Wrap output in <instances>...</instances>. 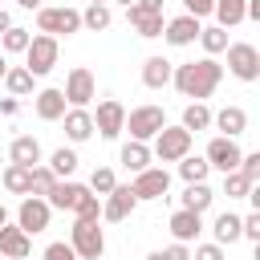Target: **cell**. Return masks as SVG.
<instances>
[{
  "instance_id": "1",
  "label": "cell",
  "mask_w": 260,
  "mask_h": 260,
  "mask_svg": "<svg viewBox=\"0 0 260 260\" xmlns=\"http://www.w3.org/2000/svg\"><path fill=\"white\" fill-rule=\"evenodd\" d=\"M219 81H223V65H219L215 57H199V61L175 65V73H171V85H175L183 98H195V102L211 98Z\"/></svg>"
},
{
  "instance_id": "13",
  "label": "cell",
  "mask_w": 260,
  "mask_h": 260,
  "mask_svg": "<svg viewBox=\"0 0 260 260\" xmlns=\"http://www.w3.org/2000/svg\"><path fill=\"white\" fill-rule=\"evenodd\" d=\"M138 207V199H134V191H130V183L122 187V183H114V191L110 195H102V219H110V223H122V219H130V211Z\"/></svg>"
},
{
  "instance_id": "3",
  "label": "cell",
  "mask_w": 260,
  "mask_h": 260,
  "mask_svg": "<svg viewBox=\"0 0 260 260\" xmlns=\"http://www.w3.org/2000/svg\"><path fill=\"white\" fill-rule=\"evenodd\" d=\"M57 53H61L57 37H49V32H37V37L28 41V49H24V69H28L32 77H45V73H53V65H57Z\"/></svg>"
},
{
  "instance_id": "22",
  "label": "cell",
  "mask_w": 260,
  "mask_h": 260,
  "mask_svg": "<svg viewBox=\"0 0 260 260\" xmlns=\"http://www.w3.org/2000/svg\"><path fill=\"white\" fill-rule=\"evenodd\" d=\"M171 73H175V65H171L167 57H146V61H142V85H146V89L171 85Z\"/></svg>"
},
{
  "instance_id": "39",
  "label": "cell",
  "mask_w": 260,
  "mask_h": 260,
  "mask_svg": "<svg viewBox=\"0 0 260 260\" xmlns=\"http://www.w3.org/2000/svg\"><path fill=\"white\" fill-rule=\"evenodd\" d=\"M114 183H118V179H114V171H110V167H98V171L89 175V191H93V195H110V191H114Z\"/></svg>"
},
{
  "instance_id": "8",
  "label": "cell",
  "mask_w": 260,
  "mask_h": 260,
  "mask_svg": "<svg viewBox=\"0 0 260 260\" xmlns=\"http://www.w3.org/2000/svg\"><path fill=\"white\" fill-rule=\"evenodd\" d=\"M49 219H53V207H49V199H45V195H24V199H20V207H16V223H20L28 236L45 232V228H49Z\"/></svg>"
},
{
  "instance_id": "25",
  "label": "cell",
  "mask_w": 260,
  "mask_h": 260,
  "mask_svg": "<svg viewBox=\"0 0 260 260\" xmlns=\"http://www.w3.org/2000/svg\"><path fill=\"white\" fill-rule=\"evenodd\" d=\"M211 199H215V191L207 187V183H187V191H183V199H179V207H187V211H207L211 207Z\"/></svg>"
},
{
  "instance_id": "28",
  "label": "cell",
  "mask_w": 260,
  "mask_h": 260,
  "mask_svg": "<svg viewBox=\"0 0 260 260\" xmlns=\"http://www.w3.org/2000/svg\"><path fill=\"white\" fill-rule=\"evenodd\" d=\"M28 171H32V167H20V162H8V167H4V175H0V183H4V191H8V195H28Z\"/></svg>"
},
{
  "instance_id": "31",
  "label": "cell",
  "mask_w": 260,
  "mask_h": 260,
  "mask_svg": "<svg viewBox=\"0 0 260 260\" xmlns=\"http://www.w3.org/2000/svg\"><path fill=\"white\" fill-rule=\"evenodd\" d=\"M183 130H191V134L211 130V110H207L203 102H191V106L183 110Z\"/></svg>"
},
{
  "instance_id": "49",
  "label": "cell",
  "mask_w": 260,
  "mask_h": 260,
  "mask_svg": "<svg viewBox=\"0 0 260 260\" xmlns=\"http://www.w3.org/2000/svg\"><path fill=\"white\" fill-rule=\"evenodd\" d=\"M146 260H171V256H167V248H162V252H150Z\"/></svg>"
},
{
  "instance_id": "7",
  "label": "cell",
  "mask_w": 260,
  "mask_h": 260,
  "mask_svg": "<svg viewBox=\"0 0 260 260\" xmlns=\"http://www.w3.org/2000/svg\"><path fill=\"white\" fill-rule=\"evenodd\" d=\"M162 126H167L162 106H138V110H130L126 122H122V130H130V138H138V142H150Z\"/></svg>"
},
{
  "instance_id": "51",
  "label": "cell",
  "mask_w": 260,
  "mask_h": 260,
  "mask_svg": "<svg viewBox=\"0 0 260 260\" xmlns=\"http://www.w3.org/2000/svg\"><path fill=\"white\" fill-rule=\"evenodd\" d=\"M0 223H8V207L4 203H0Z\"/></svg>"
},
{
  "instance_id": "37",
  "label": "cell",
  "mask_w": 260,
  "mask_h": 260,
  "mask_svg": "<svg viewBox=\"0 0 260 260\" xmlns=\"http://www.w3.org/2000/svg\"><path fill=\"white\" fill-rule=\"evenodd\" d=\"M28 41H32V32L28 28H8V32H0V45H4V53H24L28 49Z\"/></svg>"
},
{
  "instance_id": "41",
  "label": "cell",
  "mask_w": 260,
  "mask_h": 260,
  "mask_svg": "<svg viewBox=\"0 0 260 260\" xmlns=\"http://www.w3.org/2000/svg\"><path fill=\"white\" fill-rule=\"evenodd\" d=\"M191 260H228L223 256V244H195V252H191Z\"/></svg>"
},
{
  "instance_id": "12",
  "label": "cell",
  "mask_w": 260,
  "mask_h": 260,
  "mask_svg": "<svg viewBox=\"0 0 260 260\" xmlns=\"http://www.w3.org/2000/svg\"><path fill=\"white\" fill-rule=\"evenodd\" d=\"M122 122H126V106L114 102V98H102L98 110H93V130L102 138H118L122 134Z\"/></svg>"
},
{
  "instance_id": "52",
  "label": "cell",
  "mask_w": 260,
  "mask_h": 260,
  "mask_svg": "<svg viewBox=\"0 0 260 260\" xmlns=\"http://www.w3.org/2000/svg\"><path fill=\"white\" fill-rule=\"evenodd\" d=\"M118 4H126V8H130V4H134V0H118Z\"/></svg>"
},
{
  "instance_id": "2",
  "label": "cell",
  "mask_w": 260,
  "mask_h": 260,
  "mask_svg": "<svg viewBox=\"0 0 260 260\" xmlns=\"http://www.w3.org/2000/svg\"><path fill=\"white\" fill-rule=\"evenodd\" d=\"M69 244H73L77 260H102V252H106V236H102L98 219H73Z\"/></svg>"
},
{
  "instance_id": "18",
  "label": "cell",
  "mask_w": 260,
  "mask_h": 260,
  "mask_svg": "<svg viewBox=\"0 0 260 260\" xmlns=\"http://www.w3.org/2000/svg\"><path fill=\"white\" fill-rule=\"evenodd\" d=\"M167 228H171V236H175L179 244H191V240L203 232V215H199V211H187V207H179V211L171 215V223H167Z\"/></svg>"
},
{
  "instance_id": "14",
  "label": "cell",
  "mask_w": 260,
  "mask_h": 260,
  "mask_svg": "<svg viewBox=\"0 0 260 260\" xmlns=\"http://www.w3.org/2000/svg\"><path fill=\"white\" fill-rule=\"evenodd\" d=\"M240 154H244V150L236 146V138L219 134V138H211V142H207V154H203V158H207V167H215V171H223V175H228V171H236V167H240Z\"/></svg>"
},
{
  "instance_id": "33",
  "label": "cell",
  "mask_w": 260,
  "mask_h": 260,
  "mask_svg": "<svg viewBox=\"0 0 260 260\" xmlns=\"http://www.w3.org/2000/svg\"><path fill=\"white\" fill-rule=\"evenodd\" d=\"M49 171H53L57 179H69V175L77 171V154H73L69 146H57V150L49 154Z\"/></svg>"
},
{
  "instance_id": "38",
  "label": "cell",
  "mask_w": 260,
  "mask_h": 260,
  "mask_svg": "<svg viewBox=\"0 0 260 260\" xmlns=\"http://www.w3.org/2000/svg\"><path fill=\"white\" fill-rule=\"evenodd\" d=\"M248 191H252V179H244L240 171H228L223 175V195L228 199H248Z\"/></svg>"
},
{
  "instance_id": "4",
  "label": "cell",
  "mask_w": 260,
  "mask_h": 260,
  "mask_svg": "<svg viewBox=\"0 0 260 260\" xmlns=\"http://www.w3.org/2000/svg\"><path fill=\"white\" fill-rule=\"evenodd\" d=\"M191 142H195V134L191 130H183V126H162L158 134H154V158L158 162H179L183 154H191Z\"/></svg>"
},
{
  "instance_id": "6",
  "label": "cell",
  "mask_w": 260,
  "mask_h": 260,
  "mask_svg": "<svg viewBox=\"0 0 260 260\" xmlns=\"http://www.w3.org/2000/svg\"><path fill=\"white\" fill-rule=\"evenodd\" d=\"M223 53H228L232 77H240V81H256V77H260V49H256L252 41H232Z\"/></svg>"
},
{
  "instance_id": "43",
  "label": "cell",
  "mask_w": 260,
  "mask_h": 260,
  "mask_svg": "<svg viewBox=\"0 0 260 260\" xmlns=\"http://www.w3.org/2000/svg\"><path fill=\"white\" fill-rule=\"evenodd\" d=\"M211 4H215V0H183V8H187L191 16H199V20L211 16Z\"/></svg>"
},
{
  "instance_id": "40",
  "label": "cell",
  "mask_w": 260,
  "mask_h": 260,
  "mask_svg": "<svg viewBox=\"0 0 260 260\" xmlns=\"http://www.w3.org/2000/svg\"><path fill=\"white\" fill-rule=\"evenodd\" d=\"M236 171H240L244 179H252V183H256V179H260V150H252V154H240V167H236Z\"/></svg>"
},
{
  "instance_id": "30",
  "label": "cell",
  "mask_w": 260,
  "mask_h": 260,
  "mask_svg": "<svg viewBox=\"0 0 260 260\" xmlns=\"http://www.w3.org/2000/svg\"><path fill=\"white\" fill-rule=\"evenodd\" d=\"M32 81H37V77H32L24 65H12V69L4 73V85H8V93H12V98H24V93H32Z\"/></svg>"
},
{
  "instance_id": "36",
  "label": "cell",
  "mask_w": 260,
  "mask_h": 260,
  "mask_svg": "<svg viewBox=\"0 0 260 260\" xmlns=\"http://www.w3.org/2000/svg\"><path fill=\"white\" fill-rule=\"evenodd\" d=\"M73 215L77 219H102V195H93L89 187L77 195V203H73Z\"/></svg>"
},
{
  "instance_id": "10",
  "label": "cell",
  "mask_w": 260,
  "mask_h": 260,
  "mask_svg": "<svg viewBox=\"0 0 260 260\" xmlns=\"http://www.w3.org/2000/svg\"><path fill=\"white\" fill-rule=\"evenodd\" d=\"M130 191H134L138 203H142V199H167V191H171V175H167L162 167H142V171L134 175Z\"/></svg>"
},
{
  "instance_id": "34",
  "label": "cell",
  "mask_w": 260,
  "mask_h": 260,
  "mask_svg": "<svg viewBox=\"0 0 260 260\" xmlns=\"http://www.w3.org/2000/svg\"><path fill=\"white\" fill-rule=\"evenodd\" d=\"M53 183H57V175L49 171V162H37V167L28 171V195H49Z\"/></svg>"
},
{
  "instance_id": "17",
  "label": "cell",
  "mask_w": 260,
  "mask_h": 260,
  "mask_svg": "<svg viewBox=\"0 0 260 260\" xmlns=\"http://www.w3.org/2000/svg\"><path fill=\"white\" fill-rule=\"evenodd\" d=\"M32 110H37V118H41V122H61V114L69 110V102H65V93H61V89H53V85H49V89H41V93L32 98Z\"/></svg>"
},
{
  "instance_id": "26",
  "label": "cell",
  "mask_w": 260,
  "mask_h": 260,
  "mask_svg": "<svg viewBox=\"0 0 260 260\" xmlns=\"http://www.w3.org/2000/svg\"><path fill=\"white\" fill-rule=\"evenodd\" d=\"M211 16L219 28H236V24H244V0H215Z\"/></svg>"
},
{
  "instance_id": "23",
  "label": "cell",
  "mask_w": 260,
  "mask_h": 260,
  "mask_svg": "<svg viewBox=\"0 0 260 260\" xmlns=\"http://www.w3.org/2000/svg\"><path fill=\"white\" fill-rule=\"evenodd\" d=\"M8 162H20V167H37L41 162V142L32 134H16L12 146H8Z\"/></svg>"
},
{
  "instance_id": "53",
  "label": "cell",
  "mask_w": 260,
  "mask_h": 260,
  "mask_svg": "<svg viewBox=\"0 0 260 260\" xmlns=\"http://www.w3.org/2000/svg\"><path fill=\"white\" fill-rule=\"evenodd\" d=\"M89 4H106V0H89Z\"/></svg>"
},
{
  "instance_id": "48",
  "label": "cell",
  "mask_w": 260,
  "mask_h": 260,
  "mask_svg": "<svg viewBox=\"0 0 260 260\" xmlns=\"http://www.w3.org/2000/svg\"><path fill=\"white\" fill-rule=\"evenodd\" d=\"M16 4H20V8H28V12H32V8H41V0H16Z\"/></svg>"
},
{
  "instance_id": "19",
  "label": "cell",
  "mask_w": 260,
  "mask_h": 260,
  "mask_svg": "<svg viewBox=\"0 0 260 260\" xmlns=\"http://www.w3.org/2000/svg\"><path fill=\"white\" fill-rule=\"evenodd\" d=\"M211 126H215V130H223L228 138H240V134L248 130V114H244L240 106H223V110H215V114H211Z\"/></svg>"
},
{
  "instance_id": "20",
  "label": "cell",
  "mask_w": 260,
  "mask_h": 260,
  "mask_svg": "<svg viewBox=\"0 0 260 260\" xmlns=\"http://www.w3.org/2000/svg\"><path fill=\"white\" fill-rule=\"evenodd\" d=\"M85 191V183H73V179H57L53 183V191L45 195L49 199V207L53 211H73V203H77V195Z\"/></svg>"
},
{
  "instance_id": "24",
  "label": "cell",
  "mask_w": 260,
  "mask_h": 260,
  "mask_svg": "<svg viewBox=\"0 0 260 260\" xmlns=\"http://www.w3.org/2000/svg\"><path fill=\"white\" fill-rule=\"evenodd\" d=\"M150 158H154V154H150V146H146V142H138V138H130V142L118 150V162H122L130 175H138L142 167H150Z\"/></svg>"
},
{
  "instance_id": "46",
  "label": "cell",
  "mask_w": 260,
  "mask_h": 260,
  "mask_svg": "<svg viewBox=\"0 0 260 260\" xmlns=\"http://www.w3.org/2000/svg\"><path fill=\"white\" fill-rule=\"evenodd\" d=\"M134 8H142V12H162V0H134Z\"/></svg>"
},
{
  "instance_id": "35",
  "label": "cell",
  "mask_w": 260,
  "mask_h": 260,
  "mask_svg": "<svg viewBox=\"0 0 260 260\" xmlns=\"http://www.w3.org/2000/svg\"><path fill=\"white\" fill-rule=\"evenodd\" d=\"M199 45H203V53H207V57L223 53V49H228V28H219V24H211V28H199Z\"/></svg>"
},
{
  "instance_id": "45",
  "label": "cell",
  "mask_w": 260,
  "mask_h": 260,
  "mask_svg": "<svg viewBox=\"0 0 260 260\" xmlns=\"http://www.w3.org/2000/svg\"><path fill=\"white\" fill-rule=\"evenodd\" d=\"M16 110H20V102H16V98H0V114H4V118H12Z\"/></svg>"
},
{
  "instance_id": "50",
  "label": "cell",
  "mask_w": 260,
  "mask_h": 260,
  "mask_svg": "<svg viewBox=\"0 0 260 260\" xmlns=\"http://www.w3.org/2000/svg\"><path fill=\"white\" fill-rule=\"evenodd\" d=\"M4 73H8V61H4V53H0V81H4Z\"/></svg>"
},
{
  "instance_id": "42",
  "label": "cell",
  "mask_w": 260,
  "mask_h": 260,
  "mask_svg": "<svg viewBox=\"0 0 260 260\" xmlns=\"http://www.w3.org/2000/svg\"><path fill=\"white\" fill-rule=\"evenodd\" d=\"M45 260H77V252H73V244L57 240V244H49V248H45Z\"/></svg>"
},
{
  "instance_id": "47",
  "label": "cell",
  "mask_w": 260,
  "mask_h": 260,
  "mask_svg": "<svg viewBox=\"0 0 260 260\" xmlns=\"http://www.w3.org/2000/svg\"><path fill=\"white\" fill-rule=\"evenodd\" d=\"M8 28H12V16H8L4 8H0V32H8Z\"/></svg>"
},
{
  "instance_id": "16",
  "label": "cell",
  "mask_w": 260,
  "mask_h": 260,
  "mask_svg": "<svg viewBox=\"0 0 260 260\" xmlns=\"http://www.w3.org/2000/svg\"><path fill=\"white\" fill-rule=\"evenodd\" d=\"M61 122H65V138H69V142L93 138V114H89V106H69V110L61 114Z\"/></svg>"
},
{
  "instance_id": "9",
  "label": "cell",
  "mask_w": 260,
  "mask_h": 260,
  "mask_svg": "<svg viewBox=\"0 0 260 260\" xmlns=\"http://www.w3.org/2000/svg\"><path fill=\"white\" fill-rule=\"evenodd\" d=\"M65 102L69 106H89L93 98H98V77L85 69V65H73L69 69V77H65Z\"/></svg>"
},
{
  "instance_id": "15",
  "label": "cell",
  "mask_w": 260,
  "mask_h": 260,
  "mask_svg": "<svg viewBox=\"0 0 260 260\" xmlns=\"http://www.w3.org/2000/svg\"><path fill=\"white\" fill-rule=\"evenodd\" d=\"M32 252V236L20 223H0V256L8 260H24Z\"/></svg>"
},
{
  "instance_id": "44",
  "label": "cell",
  "mask_w": 260,
  "mask_h": 260,
  "mask_svg": "<svg viewBox=\"0 0 260 260\" xmlns=\"http://www.w3.org/2000/svg\"><path fill=\"white\" fill-rule=\"evenodd\" d=\"M167 256H171V260H191V248H187V244H179V240H175V244H171V248H167Z\"/></svg>"
},
{
  "instance_id": "5",
  "label": "cell",
  "mask_w": 260,
  "mask_h": 260,
  "mask_svg": "<svg viewBox=\"0 0 260 260\" xmlns=\"http://www.w3.org/2000/svg\"><path fill=\"white\" fill-rule=\"evenodd\" d=\"M81 28V12L77 8H37V32H49V37H73Z\"/></svg>"
},
{
  "instance_id": "27",
  "label": "cell",
  "mask_w": 260,
  "mask_h": 260,
  "mask_svg": "<svg viewBox=\"0 0 260 260\" xmlns=\"http://www.w3.org/2000/svg\"><path fill=\"white\" fill-rule=\"evenodd\" d=\"M211 236H215V244H236L240 240V215L236 211H219L215 223H211Z\"/></svg>"
},
{
  "instance_id": "11",
  "label": "cell",
  "mask_w": 260,
  "mask_h": 260,
  "mask_svg": "<svg viewBox=\"0 0 260 260\" xmlns=\"http://www.w3.org/2000/svg\"><path fill=\"white\" fill-rule=\"evenodd\" d=\"M199 16H191V12H183V16H171L167 24H162V41L167 45H175V49H187V45H195L199 41Z\"/></svg>"
},
{
  "instance_id": "32",
  "label": "cell",
  "mask_w": 260,
  "mask_h": 260,
  "mask_svg": "<svg viewBox=\"0 0 260 260\" xmlns=\"http://www.w3.org/2000/svg\"><path fill=\"white\" fill-rule=\"evenodd\" d=\"M207 171H211V167H207L203 154H183V158H179V175H183L187 183H207Z\"/></svg>"
},
{
  "instance_id": "29",
  "label": "cell",
  "mask_w": 260,
  "mask_h": 260,
  "mask_svg": "<svg viewBox=\"0 0 260 260\" xmlns=\"http://www.w3.org/2000/svg\"><path fill=\"white\" fill-rule=\"evenodd\" d=\"M110 20H114L110 4H85V12H81V28H89V32H106Z\"/></svg>"
},
{
  "instance_id": "21",
  "label": "cell",
  "mask_w": 260,
  "mask_h": 260,
  "mask_svg": "<svg viewBox=\"0 0 260 260\" xmlns=\"http://www.w3.org/2000/svg\"><path fill=\"white\" fill-rule=\"evenodd\" d=\"M126 20H130V24H134V32H138V37H146V41H150V37H162V24H167V20H162V12H142V8H134V4L126 8Z\"/></svg>"
}]
</instances>
